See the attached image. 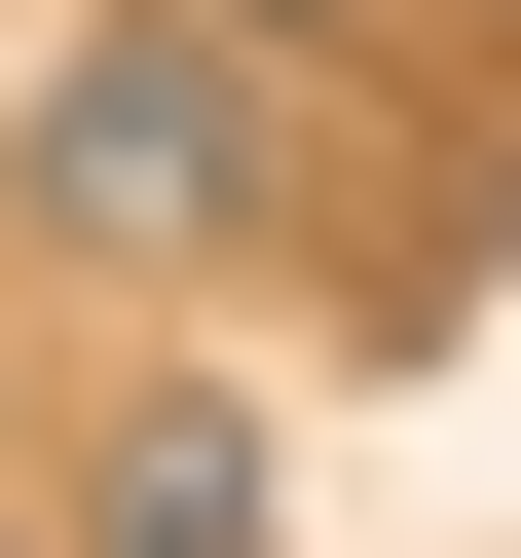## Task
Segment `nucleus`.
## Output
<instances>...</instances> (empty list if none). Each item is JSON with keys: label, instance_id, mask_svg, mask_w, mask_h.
<instances>
[{"label": "nucleus", "instance_id": "f257e3e1", "mask_svg": "<svg viewBox=\"0 0 521 558\" xmlns=\"http://www.w3.org/2000/svg\"><path fill=\"white\" fill-rule=\"evenodd\" d=\"M0 186H38L75 260H223V223H260V75H223V38H38Z\"/></svg>", "mask_w": 521, "mask_h": 558}, {"label": "nucleus", "instance_id": "f03ea898", "mask_svg": "<svg viewBox=\"0 0 521 558\" xmlns=\"http://www.w3.org/2000/svg\"><path fill=\"white\" fill-rule=\"evenodd\" d=\"M75 521H112V558H299V521H260V410H112Z\"/></svg>", "mask_w": 521, "mask_h": 558}]
</instances>
